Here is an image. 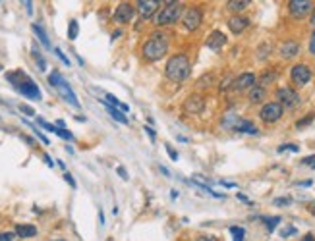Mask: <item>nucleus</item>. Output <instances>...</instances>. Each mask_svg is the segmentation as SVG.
Instances as JSON below:
<instances>
[{
  "instance_id": "1",
  "label": "nucleus",
  "mask_w": 315,
  "mask_h": 241,
  "mask_svg": "<svg viewBox=\"0 0 315 241\" xmlns=\"http://www.w3.org/2000/svg\"><path fill=\"white\" fill-rule=\"evenodd\" d=\"M141 52H143V58L149 62H157L164 58V54L168 52V37L160 31L151 33V37L145 41Z\"/></svg>"
},
{
  "instance_id": "2",
  "label": "nucleus",
  "mask_w": 315,
  "mask_h": 241,
  "mask_svg": "<svg viewBox=\"0 0 315 241\" xmlns=\"http://www.w3.org/2000/svg\"><path fill=\"white\" fill-rule=\"evenodd\" d=\"M189 70H191V64L186 54H172L166 62V77L170 81H176V83L186 81Z\"/></svg>"
},
{
  "instance_id": "3",
  "label": "nucleus",
  "mask_w": 315,
  "mask_h": 241,
  "mask_svg": "<svg viewBox=\"0 0 315 241\" xmlns=\"http://www.w3.org/2000/svg\"><path fill=\"white\" fill-rule=\"evenodd\" d=\"M49 83L52 85V87H56V91L62 95V98L66 102H70L72 106H76V108H79V100H78V96H76V93L72 91V87L64 81V77L60 75V72H51L49 73Z\"/></svg>"
},
{
  "instance_id": "4",
  "label": "nucleus",
  "mask_w": 315,
  "mask_h": 241,
  "mask_svg": "<svg viewBox=\"0 0 315 241\" xmlns=\"http://www.w3.org/2000/svg\"><path fill=\"white\" fill-rule=\"evenodd\" d=\"M164 4H166V6H164V10L158 14L157 20H155V24H157L158 27H162V25H170V24H176V22L182 18V4H180V2L170 0V2H164Z\"/></svg>"
},
{
  "instance_id": "5",
  "label": "nucleus",
  "mask_w": 315,
  "mask_h": 241,
  "mask_svg": "<svg viewBox=\"0 0 315 241\" xmlns=\"http://www.w3.org/2000/svg\"><path fill=\"white\" fill-rule=\"evenodd\" d=\"M283 114H284V108L279 100L267 102V104H263V108L259 110V118L265 121V123H275V121H279L283 118Z\"/></svg>"
},
{
  "instance_id": "6",
  "label": "nucleus",
  "mask_w": 315,
  "mask_h": 241,
  "mask_svg": "<svg viewBox=\"0 0 315 241\" xmlns=\"http://www.w3.org/2000/svg\"><path fill=\"white\" fill-rule=\"evenodd\" d=\"M201 22H203V12H201V8H195V6L188 8L184 12V16H182V24H184V27L188 31L199 29Z\"/></svg>"
},
{
  "instance_id": "7",
  "label": "nucleus",
  "mask_w": 315,
  "mask_h": 241,
  "mask_svg": "<svg viewBox=\"0 0 315 241\" xmlns=\"http://www.w3.org/2000/svg\"><path fill=\"white\" fill-rule=\"evenodd\" d=\"M290 77H292V81L296 83V85H308L310 81H312V70H310V66H306V64H296V66H292V70H290Z\"/></svg>"
},
{
  "instance_id": "8",
  "label": "nucleus",
  "mask_w": 315,
  "mask_h": 241,
  "mask_svg": "<svg viewBox=\"0 0 315 241\" xmlns=\"http://www.w3.org/2000/svg\"><path fill=\"white\" fill-rule=\"evenodd\" d=\"M277 98L283 104V108H296L300 104V95L290 87H281L277 89Z\"/></svg>"
},
{
  "instance_id": "9",
  "label": "nucleus",
  "mask_w": 315,
  "mask_h": 241,
  "mask_svg": "<svg viewBox=\"0 0 315 241\" xmlns=\"http://www.w3.org/2000/svg\"><path fill=\"white\" fill-rule=\"evenodd\" d=\"M205 110V98L199 93H191L188 98L184 100V112L186 114H201Z\"/></svg>"
},
{
  "instance_id": "10",
  "label": "nucleus",
  "mask_w": 315,
  "mask_h": 241,
  "mask_svg": "<svg viewBox=\"0 0 315 241\" xmlns=\"http://www.w3.org/2000/svg\"><path fill=\"white\" fill-rule=\"evenodd\" d=\"M288 10L294 18H306L310 12H314V2L312 0H290Z\"/></svg>"
},
{
  "instance_id": "11",
  "label": "nucleus",
  "mask_w": 315,
  "mask_h": 241,
  "mask_svg": "<svg viewBox=\"0 0 315 241\" xmlns=\"http://www.w3.org/2000/svg\"><path fill=\"white\" fill-rule=\"evenodd\" d=\"M16 89L20 91L24 96L31 98V100H41V89L37 87V83L33 81L29 75H26V77H24V81H22V83H20Z\"/></svg>"
},
{
  "instance_id": "12",
  "label": "nucleus",
  "mask_w": 315,
  "mask_h": 241,
  "mask_svg": "<svg viewBox=\"0 0 315 241\" xmlns=\"http://www.w3.org/2000/svg\"><path fill=\"white\" fill-rule=\"evenodd\" d=\"M133 14H135V10H133V6L130 2H120L118 8L114 10V22L120 24V25L130 24L133 20Z\"/></svg>"
},
{
  "instance_id": "13",
  "label": "nucleus",
  "mask_w": 315,
  "mask_h": 241,
  "mask_svg": "<svg viewBox=\"0 0 315 241\" xmlns=\"http://www.w3.org/2000/svg\"><path fill=\"white\" fill-rule=\"evenodd\" d=\"M158 0H137L135 2V8H137V12L141 14V18H151L155 12H157V8H158Z\"/></svg>"
},
{
  "instance_id": "14",
  "label": "nucleus",
  "mask_w": 315,
  "mask_h": 241,
  "mask_svg": "<svg viewBox=\"0 0 315 241\" xmlns=\"http://www.w3.org/2000/svg\"><path fill=\"white\" fill-rule=\"evenodd\" d=\"M236 91H246V89H253L255 87V73L252 72H246L242 75H238L234 79V85H232Z\"/></svg>"
},
{
  "instance_id": "15",
  "label": "nucleus",
  "mask_w": 315,
  "mask_h": 241,
  "mask_svg": "<svg viewBox=\"0 0 315 241\" xmlns=\"http://www.w3.org/2000/svg\"><path fill=\"white\" fill-rule=\"evenodd\" d=\"M248 25H250V20H248L246 16H232V18L228 20V29L232 31L234 35H240Z\"/></svg>"
},
{
  "instance_id": "16",
  "label": "nucleus",
  "mask_w": 315,
  "mask_h": 241,
  "mask_svg": "<svg viewBox=\"0 0 315 241\" xmlns=\"http://www.w3.org/2000/svg\"><path fill=\"white\" fill-rule=\"evenodd\" d=\"M207 48H211V50H221L222 47L226 45V35L221 33V31H213L211 35H209V39H207Z\"/></svg>"
},
{
  "instance_id": "17",
  "label": "nucleus",
  "mask_w": 315,
  "mask_h": 241,
  "mask_svg": "<svg viewBox=\"0 0 315 241\" xmlns=\"http://www.w3.org/2000/svg\"><path fill=\"white\" fill-rule=\"evenodd\" d=\"M279 52H281V56H283L284 60H292L294 56L300 54V45L296 41H288V43H284L283 47L279 48Z\"/></svg>"
},
{
  "instance_id": "18",
  "label": "nucleus",
  "mask_w": 315,
  "mask_h": 241,
  "mask_svg": "<svg viewBox=\"0 0 315 241\" xmlns=\"http://www.w3.org/2000/svg\"><path fill=\"white\" fill-rule=\"evenodd\" d=\"M16 236L22 238V240H29L37 236V228L33 224H18L16 226Z\"/></svg>"
},
{
  "instance_id": "19",
  "label": "nucleus",
  "mask_w": 315,
  "mask_h": 241,
  "mask_svg": "<svg viewBox=\"0 0 315 241\" xmlns=\"http://www.w3.org/2000/svg\"><path fill=\"white\" fill-rule=\"evenodd\" d=\"M234 129L236 131H240V133H250V135H257L259 131H257V127L253 125L250 120H236V123H234Z\"/></svg>"
},
{
  "instance_id": "20",
  "label": "nucleus",
  "mask_w": 315,
  "mask_h": 241,
  "mask_svg": "<svg viewBox=\"0 0 315 241\" xmlns=\"http://www.w3.org/2000/svg\"><path fill=\"white\" fill-rule=\"evenodd\" d=\"M191 180H193V183H195V185H199V187H201V189H203L205 193H209V195H213V197H219V199H221V197H222L221 193H217V191H213V187H211V183H209V181L205 180V178H201L199 174H193V178H191Z\"/></svg>"
},
{
  "instance_id": "21",
  "label": "nucleus",
  "mask_w": 315,
  "mask_h": 241,
  "mask_svg": "<svg viewBox=\"0 0 315 241\" xmlns=\"http://www.w3.org/2000/svg\"><path fill=\"white\" fill-rule=\"evenodd\" d=\"M265 95H267L265 87H261V85H255V87L250 91V102H252V104H259V102H263Z\"/></svg>"
},
{
  "instance_id": "22",
  "label": "nucleus",
  "mask_w": 315,
  "mask_h": 241,
  "mask_svg": "<svg viewBox=\"0 0 315 241\" xmlns=\"http://www.w3.org/2000/svg\"><path fill=\"white\" fill-rule=\"evenodd\" d=\"M101 102H103V104L106 106V110H108V114H110V116H112L114 120H116V121H120V123H128V118H126V114H124V112H120L118 108H114V106H112V104H108L106 100H101Z\"/></svg>"
},
{
  "instance_id": "23",
  "label": "nucleus",
  "mask_w": 315,
  "mask_h": 241,
  "mask_svg": "<svg viewBox=\"0 0 315 241\" xmlns=\"http://www.w3.org/2000/svg\"><path fill=\"white\" fill-rule=\"evenodd\" d=\"M248 6H250V0H230V2H226V8L230 12H242Z\"/></svg>"
},
{
  "instance_id": "24",
  "label": "nucleus",
  "mask_w": 315,
  "mask_h": 241,
  "mask_svg": "<svg viewBox=\"0 0 315 241\" xmlns=\"http://www.w3.org/2000/svg\"><path fill=\"white\" fill-rule=\"evenodd\" d=\"M33 31H35V35H37V39L43 43V47H47V48H51V41H49V37H47V33L43 31V27H39L37 24H33Z\"/></svg>"
},
{
  "instance_id": "25",
  "label": "nucleus",
  "mask_w": 315,
  "mask_h": 241,
  "mask_svg": "<svg viewBox=\"0 0 315 241\" xmlns=\"http://www.w3.org/2000/svg\"><path fill=\"white\" fill-rule=\"evenodd\" d=\"M230 234H232V240L234 241L246 240V230H244V228H240V226H230Z\"/></svg>"
},
{
  "instance_id": "26",
  "label": "nucleus",
  "mask_w": 315,
  "mask_h": 241,
  "mask_svg": "<svg viewBox=\"0 0 315 241\" xmlns=\"http://www.w3.org/2000/svg\"><path fill=\"white\" fill-rule=\"evenodd\" d=\"M273 79H277V73H275V72H265V73L261 75V79H259V85L265 87V85L273 83Z\"/></svg>"
},
{
  "instance_id": "27",
  "label": "nucleus",
  "mask_w": 315,
  "mask_h": 241,
  "mask_svg": "<svg viewBox=\"0 0 315 241\" xmlns=\"http://www.w3.org/2000/svg\"><path fill=\"white\" fill-rule=\"evenodd\" d=\"M263 222H265L267 230H269V232H273V230L281 224V218H279V216H269V218H263Z\"/></svg>"
},
{
  "instance_id": "28",
  "label": "nucleus",
  "mask_w": 315,
  "mask_h": 241,
  "mask_svg": "<svg viewBox=\"0 0 315 241\" xmlns=\"http://www.w3.org/2000/svg\"><path fill=\"white\" fill-rule=\"evenodd\" d=\"M78 31H79L78 22H76V20H72V22H70V25H68V39H70V41L78 39Z\"/></svg>"
},
{
  "instance_id": "29",
  "label": "nucleus",
  "mask_w": 315,
  "mask_h": 241,
  "mask_svg": "<svg viewBox=\"0 0 315 241\" xmlns=\"http://www.w3.org/2000/svg\"><path fill=\"white\" fill-rule=\"evenodd\" d=\"M314 118H315V114H310V116H306V118L298 120V121H296V127H298V129H304L306 125H310V123L314 121Z\"/></svg>"
},
{
  "instance_id": "30",
  "label": "nucleus",
  "mask_w": 315,
  "mask_h": 241,
  "mask_svg": "<svg viewBox=\"0 0 315 241\" xmlns=\"http://www.w3.org/2000/svg\"><path fill=\"white\" fill-rule=\"evenodd\" d=\"M37 123L41 125V127H45L47 131H52V133H56L58 131V127L56 125H52V123H49V121H45L43 118H37Z\"/></svg>"
},
{
  "instance_id": "31",
  "label": "nucleus",
  "mask_w": 315,
  "mask_h": 241,
  "mask_svg": "<svg viewBox=\"0 0 315 241\" xmlns=\"http://www.w3.org/2000/svg\"><path fill=\"white\" fill-rule=\"evenodd\" d=\"M273 203H275L277 207H288V205L292 203V199H290V197H277Z\"/></svg>"
},
{
  "instance_id": "32",
  "label": "nucleus",
  "mask_w": 315,
  "mask_h": 241,
  "mask_svg": "<svg viewBox=\"0 0 315 241\" xmlns=\"http://www.w3.org/2000/svg\"><path fill=\"white\" fill-rule=\"evenodd\" d=\"M284 151L298 152L300 151V147H298V145H292V143H288V145H281V147H279V152H284Z\"/></svg>"
},
{
  "instance_id": "33",
  "label": "nucleus",
  "mask_w": 315,
  "mask_h": 241,
  "mask_svg": "<svg viewBox=\"0 0 315 241\" xmlns=\"http://www.w3.org/2000/svg\"><path fill=\"white\" fill-rule=\"evenodd\" d=\"M298 230L294 228V226H288V228H284L283 232H281V238H290V236H294Z\"/></svg>"
},
{
  "instance_id": "34",
  "label": "nucleus",
  "mask_w": 315,
  "mask_h": 241,
  "mask_svg": "<svg viewBox=\"0 0 315 241\" xmlns=\"http://www.w3.org/2000/svg\"><path fill=\"white\" fill-rule=\"evenodd\" d=\"M14 238H18L16 232H2L0 234V241H12Z\"/></svg>"
},
{
  "instance_id": "35",
  "label": "nucleus",
  "mask_w": 315,
  "mask_h": 241,
  "mask_svg": "<svg viewBox=\"0 0 315 241\" xmlns=\"http://www.w3.org/2000/svg\"><path fill=\"white\" fill-rule=\"evenodd\" d=\"M54 54H56V56H58V58L64 62V66H72V64H70V60H68V56L64 54L60 48H54Z\"/></svg>"
},
{
  "instance_id": "36",
  "label": "nucleus",
  "mask_w": 315,
  "mask_h": 241,
  "mask_svg": "<svg viewBox=\"0 0 315 241\" xmlns=\"http://www.w3.org/2000/svg\"><path fill=\"white\" fill-rule=\"evenodd\" d=\"M27 125H31V123H27ZM31 127H33V125H31ZM33 131H35V135L41 139V143H43V145H51V143H49V139H47V137H45V135H43V133H41L37 127H33Z\"/></svg>"
},
{
  "instance_id": "37",
  "label": "nucleus",
  "mask_w": 315,
  "mask_h": 241,
  "mask_svg": "<svg viewBox=\"0 0 315 241\" xmlns=\"http://www.w3.org/2000/svg\"><path fill=\"white\" fill-rule=\"evenodd\" d=\"M230 85H234V83H232V77L228 75V77H224V79H222V83H221V93H224V91L228 89Z\"/></svg>"
},
{
  "instance_id": "38",
  "label": "nucleus",
  "mask_w": 315,
  "mask_h": 241,
  "mask_svg": "<svg viewBox=\"0 0 315 241\" xmlns=\"http://www.w3.org/2000/svg\"><path fill=\"white\" fill-rule=\"evenodd\" d=\"M164 149H166V152H168V156L172 158V160H178V152L174 151L170 145H164Z\"/></svg>"
},
{
  "instance_id": "39",
  "label": "nucleus",
  "mask_w": 315,
  "mask_h": 241,
  "mask_svg": "<svg viewBox=\"0 0 315 241\" xmlns=\"http://www.w3.org/2000/svg\"><path fill=\"white\" fill-rule=\"evenodd\" d=\"M20 110H22L26 116H35V110L29 108V106H26V104H22V106H20Z\"/></svg>"
},
{
  "instance_id": "40",
  "label": "nucleus",
  "mask_w": 315,
  "mask_h": 241,
  "mask_svg": "<svg viewBox=\"0 0 315 241\" xmlns=\"http://www.w3.org/2000/svg\"><path fill=\"white\" fill-rule=\"evenodd\" d=\"M302 164H308V166H312V168H315V154H312V156H308V158H304V160H302Z\"/></svg>"
},
{
  "instance_id": "41",
  "label": "nucleus",
  "mask_w": 315,
  "mask_h": 241,
  "mask_svg": "<svg viewBox=\"0 0 315 241\" xmlns=\"http://www.w3.org/2000/svg\"><path fill=\"white\" fill-rule=\"evenodd\" d=\"M310 52L315 56V31L312 33V39H310Z\"/></svg>"
},
{
  "instance_id": "42",
  "label": "nucleus",
  "mask_w": 315,
  "mask_h": 241,
  "mask_svg": "<svg viewBox=\"0 0 315 241\" xmlns=\"http://www.w3.org/2000/svg\"><path fill=\"white\" fill-rule=\"evenodd\" d=\"M195 241H219L217 238H211V236H197Z\"/></svg>"
},
{
  "instance_id": "43",
  "label": "nucleus",
  "mask_w": 315,
  "mask_h": 241,
  "mask_svg": "<svg viewBox=\"0 0 315 241\" xmlns=\"http://www.w3.org/2000/svg\"><path fill=\"white\" fill-rule=\"evenodd\" d=\"M64 180L68 181V183H70V185H72V187H74V189H76V180H74V178H72V176H70V174H68V172H66V174H64Z\"/></svg>"
},
{
  "instance_id": "44",
  "label": "nucleus",
  "mask_w": 315,
  "mask_h": 241,
  "mask_svg": "<svg viewBox=\"0 0 315 241\" xmlns=\"http://www.w3.org/2000/svg\"><path fill=\"white\" fill-rule=\"evenodd\" d=\"M116 172H118V174H120V178H122V180H128V174H126V170H124V168H122V166H118V168H116Z\"/></svg>"
},
{
  "instance_id": "45",
  "label": "nucleus",
  "mask_w": 315,
  "mask_h": 241,
  "mask_svg": "<svg viewBox=\"0 0 315 241\" xmlns=\"http://www.w3.org/2000/svg\"><path fill=\"white\" fill-rule=\"evenodd\" d=\"M145 131H147V135H149V137H151V141H155V139H157V135H155V131H153V129H151V127H149V125H147V127H145Z\"/></svg>"
},
{
  "instance_id": "46",
  "label": "nucleus",
  "mask_w": 315,
  "mask_h": 241,
  "mask_svg": "<svg viewBox=\"0 0 315 241\" xmlns=\"http://www.w3.org/2000/svg\"><path fill=\"white\" fill-rule=\"evenodd\" d=\"M22 139H24V141H26V143H27V145H35V141H33V137H29V135H22Z\"/></svg>"
},
{
  "instance_id": "47",
  "label": "nucleus",
  "mask_w": 315,
  "mask_h": 241,
  "mask_svg": "<svg viewBox=\"0 0 315 241\" xmlns=\"http://www.w3.org/2000/svg\"><path fill=\"white\" fill-rule=\"evenodd\" d=\"M43 158H45V162H47V166H51V168L54 166V162L51 160V156H49V154H43Z\"/></svg>"
},
{
  "instance_id": "48",
  "label": "nucleus",
  "mask_w": 315,
  "mask_h": 241,
  "mask_svg": "<svg viewBox=\"0 0 315 241\" xmlns=\"http://www.w3.org/2000/svg\"><path fill=\"white\" fill-rule=\"evenodd\" d=\"M238 199H240V201H244V203H248V205H252V201H250V199H248L244 193H238Z\"/></svg>"
},
{
  "instance_id": "49",
  "label": "nucleus",
  "mask_w": 315,
  "mask_h": 241,
  "mask_svg": "<svg viewBox=\"0 0 315 241\" xmlns=\"http://www.w3.org/2000/svg\"><path fill=\"white\" fill-rule=\"evenodd\" d=\"M221 185H224V187H236V183H232V181H221Z\"/></svg>"
},
{
  "instance_id": "50",
  "label": "nucleus",
  "mask_w": 315,
  "mask_h": 241,
  "mask_svg": "<svg viewBox=\"0 0 315 241\" xmlns=\"http://www.w3.org/2000/svg\"><path fill=\"white\" fill-rule=\"evenodd\" d=\"M24 4H26V8H27V12H29V14H31V10H33V2H29V0H27V2H24Z\"/></svg>"
},
{
  "instance_id": "51",
  "label": "nucleus",
  "mask_w": 315,
  "mask_h": 241,
  "mask_svg": "<svg viewBox=\"0 0 315 241\" xmlns=\"http://www.w3.org/2000/svg\"><path fill=\"white\" fill-rule=\"evenodd\" d=\"M312 183H314V181H312V180H306V181H300V185H304V187H310V185H312Z\"/></svg>"
},
{
  "instance_id": "52",
  "label": "nucleus",
  "mask_w": 315,
  "mask_h": 241,
  "mask_svg": "<svg viewBox=\"0 0 315 241\" xmlns=\"http://www.w3.org/2000/svg\"><path fill=\"white\" fill-rule=\"evenodd\" d=\"M308 211H310V212H312V214L315 216V203H312V205H308Z\"/></svg>"
},
{
  "instance_id": "53",
  "label": "nucleus",
  "mask_w": 315,
  "mask_h": 241,
  "mask_svg": "<svg viewBox=\"0 0 315 241\" xmlns=\"http://www.w3.org/2000/svg\"><path fill=\"white\" fill-rule=\"evenodd\" d=\"M310 24L315 27V6H314V12H312V20H310Z\"/></svg>"
},
{
  "instance_id": "54",
  "label": "nucleus",
  "mask_w": 315,
  "mask_h": 241,
  "mask_svg": "<svg viewBox=\"0 0 315 241\" xmlns=\"http://www.w3.org/2000/svg\"><path fill=\"white\" fill-rule=\"evenodd\" d=\"M158 168H160V172H162V174H164V176H166V178H168V176H170V174H168V170H166V168H164V166H158Z\"/></svg>"
},
{
  "instance_id": "55",
  "label": "nucleus",
  "mask_w": 315,
  "mask_h": 241,
  "mask_svg": "<svg viewBox=\"0 0 315 241\" xmlns=\"http://www.w3.org/2000/svg\"><path fill=\"white\" fill-rule=\"evenodd\" d=\"M120 35H122V31H120V29H118V31H114V33H112V39H118Z\"/></svg>"
},
{
  "instance_id": "56",
  "label": "nucleus",
  "mask_w": 315,
  "mask_h": 241,
  "mask_svg": "<svg viewBox=\"0 0 315 241\" xmlns=\"http://www.w3.org/2000/svg\"><path fill=\"white\" fill-rule=\"evenodd\" d=\"M58 241H62V240H58Z\"/></svg>"
}]
</instances>
